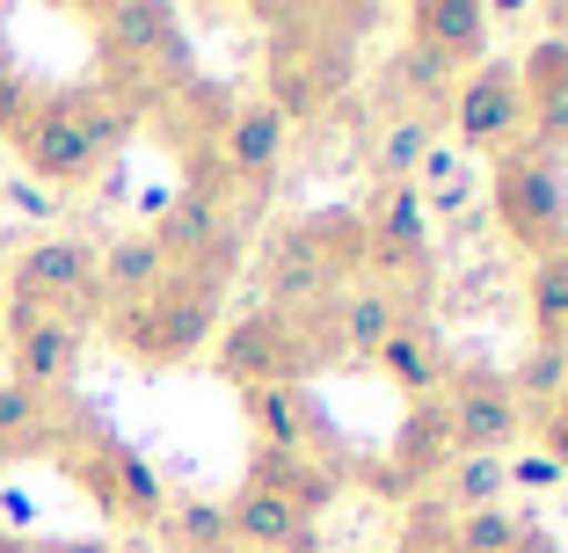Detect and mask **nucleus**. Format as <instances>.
Segmentation results:
<instances>
[{
    "label": "nucleus",
    "instance_id": "obj_1",
    "mask_svg": "<svg viewBox=\"0 0 568 553\" xmlns=\"http://www.w3.org/2000/svg\"><path fill=\"white\" fill-rule=\"evenodd\" d=\"M139 95L118 88H67V95H37V110L16 124V161L37 175L44 190H81L102 175V161L132 139Z\"/></svg>",
    "mask_w": 568,
    "mask_h": 553
},
{
    "label": "nucleus",
    "instance_id": "obj_2",
    "mask_svg": "<svg viewBox=\"0 0 568 553\" xmlns=\"http://www.w3.org/2000/svg\"><path fill=\"white\" fill-rule=\"evenodd\" d=\"M343 357L335 336V306L328 314H284V306H255L234 328H219V371L234 386H300L314 365Z\"/></svg>",
    "mask_w": 568,
    "mask_h": 553
},
{
    "label": "nucleus",
    "instance_id": "obj_3",
    "mask_svg": "<svg viewBox=\"0 0 568 553\" xmlns=\"http://www.w3.org/2000/svg\"><path fill=\"white\" fill-rule=\"evenodd\" d=\"M219 285L212 269H168V285L146 291L139 306H110V336L139 365H190L204 350V336L219 328Z\"/></svg>",
    "mask_w": 568,
    "mask_h": 553
},
{
    "label": "nucleus",
    "instance_id": "obj_4",
    "mask_svg": "<svg viewBox=\"0 0 568 553\" xmlns=\"http://www.w3.org/2000/svg\"><path fill=\"white\" fill-rule=\"evenodd\" d=\"M270 22L292 37H277L270 44V110H277L284 124L300 117H321L343 88H351V37H335V16H284V8H270Z\"/></svg>",
    "mask_w": 568,
    "mask_h": 553
},
{
    "label": "nucleus",
    "instance_id": "obj_5",
    "mask_svg": "<svg viewBox=\"0 0 568 553\" xmlns=\"http://www.w3.org/2000/svg\"><path fill=\"white\" fill-rule=\"evenodd\" d=\"M8 306H30V314H59V320H95L102 314V277H95V248L73 234H44L16 255L8 269Z\"/></svg>",
    "mask_w": 568,
    "mask_h": 553
},
{
    "label": "nucleus",
    "instance_id": "obj_6",
    "mask_svg": "<svg viewBox=\"0 0 568 553\" xmlns=\"http://www.w3.org/2000/svg\"><path fill=\"white\" fill-rule=\"evenodd\" d=\"M496 218L503 234L532 255H554L568 234V183L547 153H510L496 168Z\"/></svg>",
    "mask_w": 568,
    "mask_h": 553
},
{
    "label": "nucleus",
    "instance_id": "obj_7",
    "mask_svg": "<svg viewBox=\"0 0 568 553\" xmlns=\"http://www.w3.org/2000/svg\"><path fill=\"white\" fill-rule=\"evenodd\" d=\"M67 473L95 495L102 518H118V524H161L168 518V488L161 473L146 467V459L124 444V437H88L81 452L67 459Z\"/></svg>",
    "mask_w": 568,
    "mask_h": 553
},
{
    "label": "nucleus",
    "instance_id": "obj_8",
    "mask_svg": "<svg viewBox=\"0 0 568 553\" xmlns=\"http://www.w3.org/2000/svg\"><path fill=\"white\" fill-rule=\"evenodd\" d=\"M8 379L30 386V393H44V401H59L73 386V371H81V342L88 328L81 320H59V314H30V306H8Z\"/></svg>",
    "mask_w": 568,
    "mask_h": 553
},
{
    "label": "nucleus",
    "instance_id": "obj_9",
    "mask_svg": "<svg viewBox=\"0 0 568 553\" xmlns=\"http://www.w3.org/2000/svg\"><path fill=\"white\" fill-rule=\"evenodd\" d=\"M445 416H452V459H503L525 430L518 393L496 371H459L445 393Z\"/></svg>",
    "mask_w": 568,
    "mask_h": 553
},
{
    "label": "nucleus",
    "instance_id": "obj_10",
    "mask_svg": "<svg viewBox=\"0 0 568 553\" xmlns=\"http://www.w3.org/2000/svg\"><path fill=\"white\" fill-rule=\"evenodd\" d=\"M365 263L379 269V291L430 269V204H423V190H386L365 212Z\"/></svg>",
    "mask_w": 568,
    "mask_h": 553
},
{
    "label": "nucleus",
    "instance_id": "obj_11",
    "mask_svg": "<svg viewBox=\"0 0 568 553\" xmlns=\"http://www.w3.org/2000/svg\"><path fill=\"white\" fill-rule=\"evenodd\" d=\"M452 124L467 146H525V81L510 59H481L452 95Z\"/></svg>",
    "mask_w": 568,
    "mask_h": 553
},
{
    "label": "nucleus",
    "instance_id": "obj_12",
    "mask_svg": "<svg viewBox=\"0 0 568 553\" xmlns=\"http://www.w3.org/2000/svg\"><path fill=\"white\" fill-rule=\"evenodd\" d=\"M95 30L110 44V59H124V66H183V22L168 8L118 0V8H95Z\"/></svg>",
    "mask_w": 568,
    "mask_h": 553
},
{
    "label": "nucleus",
    "instance_id": "obj_13",
    "mask_svg": "<svg viewBox=\"0 0 568 553\" xmlns=\"http://www.w3.org/2000/svg\"><path fill=\"white\" fill-rule=\"evenodd\" d=\"M518 81H525V139H532L539 153L568 146V37L532 44V59L518 66Z\"/></svg>",
    "mask_w": 568,
    "mask_h": 553
},
{
    "label": "nucleus",
    "instance_id": "obj_14",
    "mask_svg": "<svg viewBox=\"0 0 568 553\" xmlns=\"http://www.w3.org/2000/svg\"><path fill=\"white\" fill-rule=\"evenodd\" d=\"M452 467V416H445V393H423L408 401L402 430H394V488H430L437 473Z\"/></svg>",
    "mask_w": 568,
    "mask_h": 553
},
{
    "label": "nucleus",
    "instance_id": "obj_15",
    "mask_svg": "<svg viewBox=\"0 0 568 553\" xmlns=\"http://www.w3.org/2000/svg\"><path fill=\"white\" fill-rule=\"evenodd\" d=\"M226 524H234L241 553H314V524L284 503V495H270V488H255V481L226 503Z\"/></svg>",
    "mask_w": 568,
    "mask_h": 553
},
{
    "label": "nucleus",
    "instance_id": "obj_16",
    "mask_svg": "<svg viewBox=\"0 0 568 553\" xmlns=\"http://www.w3.org/2000/svg\"><path fill=\"white\" fill-rule=\"evenodd\" d=\"M408 30H416V44L437 51L445 66H481L488 8L481 0H423V8H408Z\"/></svg>",
    "mask_w": 568,
    "mask_h": 553
},
{
    "label": "nucleus",
    "instance_id": "obj_17",
    "mask_svg": "<svg viewBox=\"0 0 568 553\" xmlns=\"http://www.w3.org/2000/svg\"><path fill=\"white\" fill-rule=\"evenodd\" d=\"M284 132H292V124H284L270 102H241L234 117H226V139H219L226 175H234V183H270V168H277V153H284Z\"/></svg>",
    "mask_w": 568,
    "mask_h": 553
},
{
    "label": "nucleus",
    "instance_id": "obj_18",
    "mask_svg": "<svg viewBox=\"0 0 568 553\" xmlns=\"http://www.w3.org/2000/svg\"><path fill=\"white\" fill-rule=\"evenodd\" d=\"M95 277H102V306H139L146 291L168 285V255L153 248V234H118L110 248H95Z\"/></svg>",
    "mask_w": 568,
    "mask_h": 553
},
{
    "label": "nucleus",
    "instance_id": "obj_19",
    "mask_svg": "<svg viewBox=\"0 0 568 553\" xmlns=\"http://www.w3.org/2000/svg\"><path fill=\"white\" fill-rule=\"evenodd\" d=\"M248 481L270 488V495H284V503L300 510L306 524H314L321 510L335 503V488H343V481H335V467H321L314 452H255V473H248Z\"/></svg>",
    "mask_w": 568,
    "mask_h": 553
},
{
    "label": "nucleus",
    "instance_id": "obj_20",
    "mask_svg": "<svg viewBox=\"0 0 568 553\" xmlns=\"http://www.w3.org/2000/svg\"><path fill=\"white\" fill-rule=\"evenodd\" d=\"M67 430H59V408L30 386L0 379V459H30V452H59Z\"/></svg>",
    "mask_w": 568,
    "mask_h": 553
},
{
    "label": "nucleus",
    "instance_id": "obj_21",
    "mask_svg": "<svg viewBox=\"0 0 568 553\" xmlns=\"http://www.w3.org/2000/svg\"><path fill=\"white\" fill-rule=\"evenodd\" d=\"M402 328H408V320H402V299H394V291H379V285L343 291V299H335V336H343V357H379L386 336H402Z\"/></svg>",
    "mask_w": 568,
    "mask_h": 553
},
{
    "label": "nucleus",
    "instance_id": "obj_22",
    "mask_svg": "<svg viewBox=\"0 0 568 553\" xmlns=\"http://www.w3.org/2000/svg\"><path fill=\"white\" fill-rule=\"evenodd\" d=\"M503 495H510L503 459H452V467L430 481V510L437 518H474V510H496Z\"/></svg>",
    "mask_w": 568,
    "mask_h": 553
},
{
    "label": "nucleus",
    "instance_id": "obj_23",
    "mask_svg": "<svg viewBox=\"0 0 568 553\" xmlns=\"http://www.w3.org/2000/svg\"><path fill=\"white\" fill-rule=\"evenodd\" d=\"M248 422L263 430V452H314V408L300 401V386H241Z\"/></svg>",
    "mask_w": 568,
    "mask_h": 553
},
{
    "label": "nucleus",
    "instance_id": "obj_24",
    "mask_svg": "<svg viewBox=\"0 0 568 553\" xmlns=\"http://www.w3.org/2000/svg\"><path fill=\"white\" fill-rule=\"evenodd\" d=\"M430 146H437V117H394L379 132V146H372V183H379V197L386 190H416V168L430 161Z\"/></svg>",
    "mask_w": 568,
    "mask_h": 553
},
{
    "label": "nucleus",
    "instance_id": "obj_25",
    "mask_svg": "<svg viewBox=\"0 0 568 553\" xmlns=\"http://www.w3.org/2000/svg\"><path fill=\"white\" fill-rule=\"evenodd\" d=\"M452 95V66L437 59V51H423L416 37L402 44V59H394V73H386V102L402 110V117H430V102Z\"/></svg>",
    "mask_w": 568,
    "mask_h": 553
},
{
    "label": "nucleus",
    "instance_id": "obj_26",
    "mask_svg": "<svg viewBox=\"0 0 568 553\" xmlns=\"http://www.w3.org/2000/svg\"><path fill=\"white\" fill-rule=\"evenodd\" d=\"M525 299H532V328H539V342L568 350V248L532 255V285H525Z\"/></svg>",
    "mask_w": 568,
    "mask_h": 553
},
{
    "label": "nucleus",
    "instance_id": "obj_27",
    "mask_svg": "<svg viewBox=\"0 0 568 553\" xmlns=\"http://www.w3.org/2000/svg\"><path fill=\"white\" fill-rule=\"evenodd\" d=\"M168 546L175 553H234V524H226V503H175L161 518Z\"/></svg>",
    "mask_w": 568,
    "mask_h": 553
},
{
    "label": "nucleus",
    "instance_id": "obj_28",
    "mask_svg": "<svg viewBox=\"0 0 568 553\" xmlns=\"http://www.w3.org/2000/svg\"><path fill=\"white\" fill-rule=\"evenodd\" d=\"M452 553H518L525 539H532V524L518 518V510H474V518H452Z\"/></svg>",
    "mask_w": 568,
    "mask_h": 553
},
{
    "label": "nucleus",
    "instance_id": "obj_29",
    "mask_svg": "<svg viewBox=\"0 0 568 553\" xmlns=\"http://www.w3.org/2000/svg\"><path fill=\"white\" fill-rule=\"evenodd\" d=\"M503 386L518 393V408L525 401H561L568 393V350H554V342H532V350L518 357V371H503Z\"/></svg>",
    "mask_w": 568,
    "mask_h": 553
},
{
    "label": "nucleus",
    "instance_id": "obj_30",
    "mask_svg": "<svg viewBox=\"0 0 568 553\" xmlns=\"http://www.w3.org/2000/svg\"><path fill=\"white\" fill-rule=\"evenodd\" d=\"M372 365H379V371H394V379L408 386V401H423V393H430V386H437V365H430V357H423L416 328H402V336H386V350L372 357Z\"/></svg>",
    "mask_w": 568,
    "mask_h": 553
},
{
    "label": "nucleus",
    "instance_id": "obj_31",
    "mask_svg": "<svg viewBox=\"0 0 568 553\" xmlns=\"http://www.w3.org/2000/svg\"><path fill=\"white\" fill-rule=\"evenodd\" d=\"M37 110V88L16 73V59H0V139H16V124Z\"/></svg>",
    "mask_w": 568,
    "mask_h": 553
},
{
    "label": "nucleus",
    "instance_id": "obj_32",
    "mask_svg": "<svg viewBox=\"0 0 568 553\" xmlns=\"http://www.w3.org/2000/svg\"><path fill=\"white\" fill-rule=\"evenodd\" d=\"M503 473H510V488H561L568 473L554 467L547 452H518V459H503Z\"/></svg>",
    "mask_w": 568,
    "mask_h": 553
},
{
    "label": "nucleus",
    "instance_id": "obj_33",
    "mask_svg": "<svg viewBox=\"0 0 568 553\" xmlns=\"http://www.w3.org/2000/svg\"><path fill=\"white\" fill-rule=\"evenodd\" d=\"M539 452H547L554 467L568 473V393H561V401L547 408V416H539Z\"/></svg>",
    "mask_w": 568,
    "mask_h": 553
},
{
    "label": "nucleus",
    "instance_id": "obj_34",
    "mask_svg": "<svg viewBox=\"0 0 568 553\" xmlns=\"http://www.w3.org/2000/svg\"><path fill=\"white\" fill-rule=\"evenodd\" d=\"M22 553H118L110 539H30Z\"/></svg>",
    "mask_w": 568,
    "mask_h": 553
},
{
    "label": "nucleus",
    "instance_id": "obj_35",
    "mask_svg": "<svg viewBox=\"0 0 568 553\" xmlns=\"http://www.w3.org/2000/svg\"><path fill=\"white\" fill-rule=\"evenodd\" d=\"M518 553H554V539H547V532H532V539H525Z\"/></svg>",
    "mask_w": 568,
    "mask_h": 553
},
{
    "label": "nucleus",
    "instance_id": "obj_36",
    "mask_svg": "<svg viewBox=\"0 0 568 553\" xmlns=\"http://www.w3.org/2000/svg\"><path fill=\"white\" fill-rule=\"evenodd\" d=\"M22 546H30V539H16V532H0V553H22Z\"/></svg>",
    "mask_w": 568,
    "mask_h": 553
},
{
    "label": "nucleus",
    "instance_id": "obj_37",
    "mask_svg": "<svg viewBox=\"0 0 568 553\" xmlns=\"http://www.w3.org/2000/svg\"><path fill=\"white\" fill-rule=\"evenodd\" d=\"M0 59H8V16H0Z\"/></svg>",
    "mask_w": 568,
    "mask_h": 553
},
{
    "label": "nucleus",
    "instance_id": "obj_38",
    "mask_svg": "<svg viewBox=\"0 0 568 553\" xmlns=\"http://www.w3.org/2000/svg\"><path fill=\"white\" fill-rule=\"evenodd\" d=\"M0 328H8V299H0Z\"/></svg>",
    "mask_w": 568,
    "mask_h": 553
},
{
    "label": "nucleus",
    "instance_id": "obj_39",
    "mask_svg": "<svg viewBox=\"0 0 568 553\" xmlns=\"http://www.w3.org/2000/svg\"><path fill=\"white\" fill-rule=\"evenodd\" d=\"M234 553H241V546H234Z\"/></svg>",
    "mask_w": 568,
    "mask_h": 553
}]
</instances>
